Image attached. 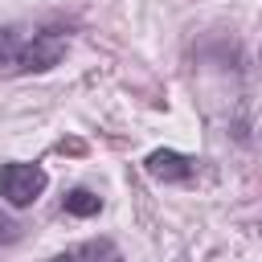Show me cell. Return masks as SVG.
I'll list each match as a JSON object with an SVG mask.
<instances>
[{"instance_id": "4", "label": "cell", "mask_w": 262, "mask_h": 262, "mask_svg": "<svg viewBox=\"0 0 262 262\" xmlns=\"http://www.w3.org/2000/svg\"><path fill=\"white\" fill-rule=\"evenodd\" d=\"M45 262H123V254H119V246L111 237H94V242H82L74 250H61V254H53Z\"/></svg>"}, {"instance_id": "1", "label": "cell", "mask_w": 262, "mask_h": 262, "mask_svg": "<svg viewBox=\"0 0 262 262\" xmlns=\"http://www.w3.org/2000/svg\"><path fill=\"white\" fill-rule=\"evenodd\" d=\"M70 49L66 29H37V33H0V66L12 70H53Z\"/></svg>"}, {"instance_id": "6", "label": "cell", "mask_w": 262, "mask_h": 262, "mask_svg": "<svg viewBox=\"0 0 262 262\" xmlns=\"http://www.w3.org/2000/svg\"><path fill=\"white\" fill-rule=\"evenodd\" d=\"M0 242H16V225L8 217H0Z\"/></svg>"}, {"instance_id": "3", "label": "cell", "mask_w": 262, "mask_h": 262, "mask_svg": "<svg viewBox=\"0 0 262 262\" xmlns=\"http://www.w3.org/2000/svg\"><path fill=\"white\" fill-rule=\"evenodd\" d=\"M143 168H147V176H156V180H192L196 160H188L184 151L160 147V151H151V156L143 160Z\"/></svg>"}, {"instance_id": "5", "label": "cell", "mask_w": 262, "mask_h": 262, "mask_svg": "<svg viewBox=\"0 0 262 262\" xmlns=\"http://www.w3.org/2000/svg\"><path fill=\"white\" fill-rule=\"evenodd\" d=\"M102 209V196H94L90 188H74L70 196H66V213L70 217H94Z\"/></svg>"}, {"instance_id": "2", "label": "cell", "mask_w": 262, "mask_h": 262, "mask_svg": "<svg viewBox=\"0 0 262 262\" xmlns=\"http://www.w3.org/2000/svg\"><path fill=\"white\" fill-rule=\"evenodd\" d=\"M45 188H49V172H45L41 164L12 160V164L0 168V196H4L12 209H29Z\"/></svg>"}]
</instances>
